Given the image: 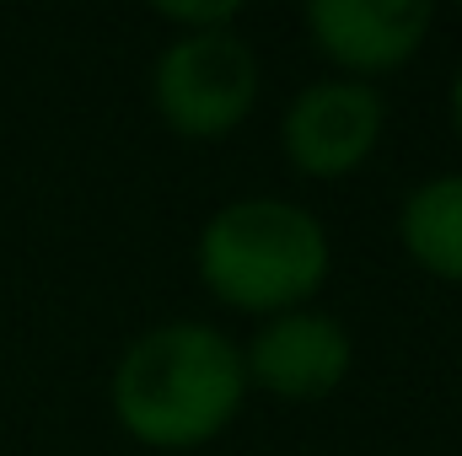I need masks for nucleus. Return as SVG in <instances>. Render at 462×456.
<instances>
[{"mask_svg": "<svg viewBox=\"0 0 462 456\" xmlns=\"http://www.w3.org/2000/svg\"><path fill=\"white\" fill-rule=\"evenodd\" d=\"M301 27L312 49L334 65V76L371 87L425 49L436 11L420 0H312L301 11Z\"/></svg>", "mask_w": 462, "mask_h": 456, "instance_id": "nucleus-6", "label": "nucleus"}, {"mask_svg": "<svg viewBox=\"0 0 462 456\" xmlns=\"http://www.w3.org/2000/svg\"><path fill=\"white\" fill-rule=\"evenodd\" d=\"M194 274L226 312L269 323L323 296L334 274V242L307 205L247 194L199 226Z\"/></svg>", "mask_w": 462, "mask_h": 456, "instance_id": "nucleus-2", "label": "nucleus"}, {"mask_svg": "<svg viewBox=\"0 0 462 456\" xmlns=\"http://www.w3.org/2000/svg\"><path fill=\"white\" fill-rule=\"evenodd\" d=\"M263 92V70L253 43L236 27L210 32H172L151 65V103L156 118L178 140H226L236 134Z\"/></svg>", "mask_w": 462, "mask_h": 456, "instance_id": "nucleus-3", "label": "nucleus"}, {"mask_svg": "<svg viewBox=\"0 0 462 456\" xmlns=\"http://www.w3.org/2000/svg\"><path fill=\"white\" fill-rule=\"evenodd\" d=\"M398 242L420 274L462 285V172H436L403 194Z\"/></svg>", "mask_w": 462, "mask_h": 456, "instance_id": "nucleus-7", "label": "nucleus"}, {"mask_svg": "<svg viewBox=\"0 0 462 456\" xmlns=\"http://www.w3.org/2000/svg\"><path fill=\"white\" fill-rule=\"evenodd\" d=\"M118 430L145 451H199L221 441L242 403L247 370L242 343H231L216 323L172 317L124 343L108 381Z\"/></svg>", "mask_w": 462, "mask_h": 456, "instance_id": "nucleus-1", "label": "nucleus"}, {"mask_svg": "<svg viewBox=\"0 0 462 456\" xmlns=\"http://www.w3.org/2000/svg\"><path fill=\"white\" fill-rule=\"evenodd\" d=\"M387 134V103L376 87L349 81V76H323L301 87L285 114H280V150L291 172L312 183H345L355 178Z\"/></svg>", "mask_w": 462, "mask_h": 456, "instance_id": "nucleus-4", "label": "nucleus"}, {"mask_svg": "<svg viewBox=\"0 0 462 456\" xmlns=\"http://www.w3.org/2000/svg\"><path fill=\"white\" fill-rule=\"evenodd\" d=\"M242 5L216 0V5H156V22H167L172 32H210V27H236Z\"/></svg>", "mask_w": 462, "mask_h": 456, "instance_id": "nucleus-8", "label": "nucleus"}, {"mask_svg": "<svg viewBox=\"0 0 462 456\" xmlns=\"http://www.w3.org/2000/svg\"><path fill=\"white\" fill-rule=\"evenodd\" d=\"M447 108H452V129L462 140V59H457V76H452V92H447Z\"/></svg>", "mask_w": 462, "mask_h": 456, "instance_id": "nucleus-9", "label": "nucleus"}, {"mask_svg": "<svg viewBox=\"0 0 462 456\" xmlns=\"http://www.w3.org/2000/svg\"><path fill=\"white\" fill-rule=\"evenodd\" d=\"M247 392H269L280 403H323L355 370V333L323 306H296L242 343Z\"/></svg>", "mask_w": 462, "mask_h": 456, "instance_id": "nucleus-5", "label": "nucleus"}]
</instances>
